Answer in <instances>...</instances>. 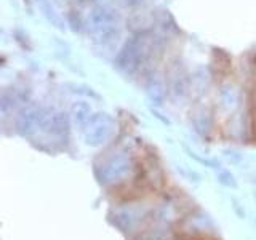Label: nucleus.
<instances>
[{"mask_svg":"<svg viewBox=\"0 0 256 240\" xmlns=\"http://www.w3.org/2000/svg\"><path fill=\"white\" fill-rule=\"evenodd\" d=\"M220 182L224 184V186H228V188H236L237 186L236 181H234V176L229 174V173H222L220 176Z\"/></svg>","mask_w":256,"mask_h":240,"instance_id":"1","label":"nucleus"},{"mask_svg":"<svg viewBox=\"0 0 256 240\" xmlns=\"http://www.w3.org/2000/svg\"><path fill=\"white\" fill-rule=\"evenodd\" d=\"M234 210L237 212V214L240 216V218H245V212H244V210H240L238 204H236V205H234Z\"/></svg>","mask_w":256,"mask_h":240,"instance_id":"2","label":"nucleus"}]
</instances>
